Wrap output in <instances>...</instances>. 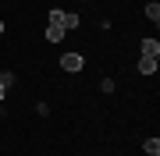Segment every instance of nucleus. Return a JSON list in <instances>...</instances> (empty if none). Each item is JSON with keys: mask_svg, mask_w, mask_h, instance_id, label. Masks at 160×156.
<instances>
[{"mask_svg": "<svg viewBox=\"0 0 160 156\" xmlns=\"http://www.w3.org/2000/svg\"><path fill=\"white\" fill-rule=\"evenodd\" d=\"M61 35H64V29H61V25H46V39H50V43H61Z\"/></svg>", "mask_w": 160, "mask_h": 156, "instance_id": "7ed1b4c3", "label": "nucleus"}, {"mask_svg": "<svg viewBox=\"0 0 160 156\" xmlns=\"http://www.w3.org/2000/svg\"><path fill=\"white\" fill-rule=\"evenodd\" d=\"M146 18L157 21V18H160V4H146Z\"/></svg>", "mask_w": 160, "mask_h": 156, "instance_id": "423d86ee", "label": "nucleus"}, {"mask_svg": "<svg viewBox=\"0 0 160 156\" xmlns=\"http://www.w3.org/2000/svg\"><path fill=\"white\" fill-rule=\"evenodd\" d=\"M142 53H146V57H157V53H160V43L157 39H142Z\"/></svg>", "mask_w": 160, "mask_h": 156, "instance_id": "20e7f679", "label": "nucleus"}, {"mask_svg": "<svg viewBox=\"0 0 160 156\" xmlns=\"http://www.w3.org/2000/svg\"><path fill=\"white\" fill-rule=\"evenodd\" d=\"M11 82H14V75H11V71H4V75H0V85H4V89L11 85Z\"/></svg>", "mask_w": 160, "mask_h": 156, "instance_id": "1a4fd4ad", "label": "nucleus"}, {"mask_svg": "<svg viewBox=\"0 0 160 156\" xmlns=\"http://www.w3.org/2000/svg\"><path fill=\"white\" fill-rule=\"evenodd\" d=\"M0 32H4V21H0Z\"/></svg>", "mask_w": 160, "mask_h": 156, "instance_id": "9b49d317", "label": "nucleus"}, {"mask_svg": "<svg viewBox=\"0 0 160 156\" xmlns=\"http://www.w3.org/2000/svg\"><path fill=\"white\" fill-rule=\"evenodd\" d=\"M139 71H142V75H157V57H146V53H142V60H139Z\"/></svg>", "mask_w": 160, "mask_h": 156, "instance_id": "f03ea898", "label": "nucleus"}, {"mask_svg": "<svg viewBox=\"0 0 160 156\" xmlns=\"http://www.w3.org/2000/svg\"><path fill=\"white\" fill-rule=\"evenodd\" d=\"M4 92H7V89H4V85H0V99H4Z\"/></svg>", "mask_w": 160, "mask_h": 156, "instance_id": "9d476101", "label": "nucleus"}, {"mask_svg": "<svg viewBox=\"0 0 160 156\" xmlns=\"http://www.w3.org/2000/svg\"><path fill=\"white\" fill-rule=\"evenodd\" d=\"M82 64H86V60H82V53H64V57H61V68L68 71V75L82 71Z\"/></svg>", "mask_w": 160, "mask_h": 156, "instance_id": "f257e3e1", "label": "nucleus"}, {"mask_svg": "<svg viewBox=\"0 0 160 156\" xmlns=\"http://www.w3.org/2000/svg\"><path fill=\"white\" fill-rule=\"evenodd\" d=\"M50 21H53V25H61V29H64V11H50Z\"/></svg>", "mask_w": 160, "mask_h": 156, "instance_id": "6e6552de", "label": "nucleus"}, {"mask_svg": "<svg viewBox=\"0 0 160 156\" xmlns=\"http://www.w3.org/2000/svg\"><path fill=\"white\" fill-rule=\"evenodd\" d=\"M142 149H146L149 156H160V139H157V135H153V139H146V142H142Z\"/></svg>", "mask_w": 160, "mask_h": 156, "instance_id": "39448f33", "label": "nucleus"}, {"mask_svg": "<svg viewBox=\"0 0 160 156\" xmlns=\"http://www.w3.org/2000/svg\"><path fill=\"white\" fill-rule=\"evenodd\" d=\"M64 29H78V14H64Z\"/></svg>", "mask_w": 160, "mask_h": 156, "instance_id": "0eeeda50", "label": "nucleus"}]
</instances>
